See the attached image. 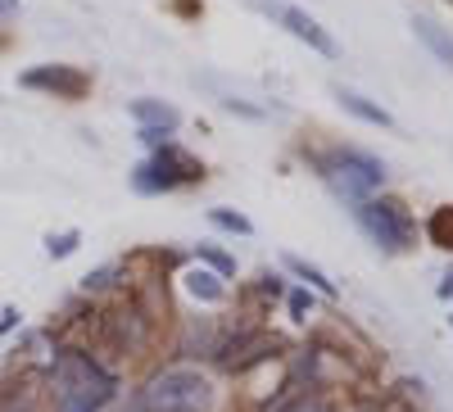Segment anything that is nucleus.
Here are the masks:
<instances>
[{
    "label": "nucleus",
    "mask_w": 453,
    "mask_h": 412,
    "mask_svg": "<svg viewBox=\"0 0 453 412\" xmlns=\"http://www.w3.org/2000/svg\"><path fill=\"white\" fill-rule=\"evenodd\" d=\"M46 381H50L55 412H104L113 399H119V390H123V381L113 377L96 354H87L78 345L55 349Z\"/></svg>",
    "instance_id": "1"
},
{
    "label": "nucleus",
    "mask_w": 453,
    "mask_h": 412,
    "mask_svg": "<svg viewBox=\"0 0 453 412\" xmlns=\"http://www.w3.org/2000/svg\"><path fill=\"white\" fill-rule=\"evenodd\" d=\"M132 399L141 412H213L218 390L200 367L173 362V367H159Z\"/></svg>",
    "instance_id": "2"
},
{
    "label": "nucleus",
    "mask_w": 453,
    "mask_h": 412,
    "mask_svg": "<svg viewBox=\"0 0 453 412\" xmlns=\"http://www.w3.org/2000/svg\"><path fill=\"white\" fill-rule=\"evenodd\" d=\"M313 168H318V177H322L345 204H358V200L376 195V191L386 186V177H390L381 159L367 155V149H354V145L322 149V155H313Z\"/></svg>",
    "instance_id": "3"
},
{
    "label": "nucleus",
    "mask_w": 453,
    "mask_h": 412,
    "mask_svg": "<svg viewBox=\"0 0 453 412\" xmlns=\"http://www.w3.org/2000/svg\"><path fill=\"white\" fill-rule=\"evenodd\" d=\"M354 222L358 232L381 249V254H408L418 245V217L412 209L395 195H367L354 204Z\"/></svg>",
    "instance_id": "4"
},
{
    "label": "nucleus",
    "mask_w": 453,
    "mask_h": 412,
    "mask_svg": "<svg viewBox=\"0 0 453 412\" xmlns=\"http://www.w3.org/2000/svg\"><path fill=\"white\" fill-rule=\"evenodd\" d=\"M196 181H204V164L191 149H181L177 141L155 145V155L132 168V191L136 195H168L177 186H196Z\"/></svg>",
    "instance_id": "5"
},
{
    "label": "nucleus",
    "mask_w": 453,
    "mask_h": 412,
    "mask_svg": "<svg viewBox=\"0 0 453 412\" xmlns=\"http://www.w3.org/2000/svg\"><path fill=\"white\" fill-rule=\"evenodd\" d=\"M277 349H281V340H277L273 331L241 326L236 335H226V340H218V349H213V362H218L222 371H232V377H245L250 367L268 362Z\"/></svg>",
    "instance_id": "6"
},
{
    "label": "nucleus",
    "mask_w": 453,
    "mask_h": 412,
    "mask_svg": "<svg viewBox=\"0 0 453 412\" xmlns=\"http://www.w3.org/2000/svg\"><path fill=\"white\" fill-rule=\"evenodd\" d=\"M250 5L258 10V14H268L273 23H281L295 42H304L309 50H318V55H326V59H335L340 55V46H335V36L313 19V14H304V10H295V5H281V0H250Z\"/></svg>",
    "instance_id": "7"
},
{
    "label": "nucleus",
    "mask_w": 453,
    "mask_h": 412,
    "mask_svg": "<svg viewBox=\"0 0 453 412\" xmlns=\"http://www.w3.org/2000/svg\"><path fill=\"white\" fill-rule=\"evenodd\" d=\"M19 87L46 91L55 100H82L91 91V72H82L78 64H36V68L19 72Z\"/></svg>",
    "instance_id": "8"
},
{
    "label": "nucleus",
    "mask_w": 453,
    "mask_h": 412,
    "mask_svg": "<svg viewBox=\"0 0 453 412\" xmlns=\"http://www.w3.org/2000/svg\"><path fill=\"white\" fill-rule=\"evenodd\" d=\"M218 326H213V317H191L186 322V335L177 340V358H213V349H218Z\"/></svg>",
    "instance_id": "9"
},
{
    "label": "nucleus",
    "mask_w": 453,
    "mask_h": 412,
    "mask_svg": "<svg viewBox=\"0 0 453 412\" xmlns=\"http://www.w3.org/2000/svg\"><path fill=\"white\" fill-rule=\"evenodd\" d=\"M331 95L340 100V109H345V114H354V118H363V123H372V127H395V114H390V109L372 104L367 95H358V91H349V87H335Z\"/></svg>",
    "instance_id": "10"
},
{
    "label": "nucleus",
    "mask_w": 453,
    "mask_h": 412,
    "mask_svg": "<svg viewBox=\"0 0 453 412\" xmlns=\"http://www.w3.org/2000/svg\"><path fill=\"white\" fill-rule=\"evenodd\" d=\"M181 286H186V294H191V299H200V304H218V299H226V281L213 268H204V263L186 268L181 272Z\"/></svg>",
    "instance_id": "11"
},
{
    "label": "nucleus",
    "mask_w": 453,
    "mask_h": 412,
    "mask_svg": "<svg viewBox=\"0 0 453 412\" xmlns=\"http://www.w3.org/2000/svg\"><path fill=\"white\" fill-rule=\"evenodd\" d=\"M412 32H418V42L444 64V68H453V32H444L435 19H426V14H418L412 19Z\"/></svg>",
    "instance_id": "12"
},
{
    "label": "nucleus",
    "mask_w": 453,
    "mask_h": 412,
    "mask_svg": "<svg viewBox=\"0 0 453 412\" xmlns=\"http://www.w3.org/2000/svg\"><path fill=\"white\" fill-rule=\"evenodd\" d=\"M281 263H286V272H290V277H299V281H304L309 290H318L322 299H340V286H335V281H331V277H326L322 268H313L309 258H299V254H286Z\"/></svg>",
    "instance_id": "13"
},
{
    "label": "nucleus",
    "mask_w": 453,
    "mask_h": 412,
    "mask_svg": "<svg viewBox=\"0 0 453 412\" xmlns=\"http://www.w3.org/2000/svg\"><path fill=\"white\" fill-rule=\"evenodd\" d=\"M127 114H132L141 127H168V132H177V123H181V114H177L173 104H164V100H132Z\"/></svg>",
    "instance_id": "14"
},
{
    "label": "nucleus",
    "mask_w": 453,
    "mask_h": 412,
    "mask_svg": "<svg viewBox=\"0 0 453 412\" xmlns=\"http://www.w3.org/2000/svg\"><path fill=\"white\" fill-rule=\"evenodd\" d=\"M422 236H426V245H435V249L453 254V204H440V209L426 217Z\"/></svg>",
    "instance_id": "15"
},
{
    "label": "nucleus",
    "mask_w": 453,
    "mask_h": 412,
    "mask_svg": "<svg viewBox=\"0 0 453 412\" xmlns=\"http://www.w3.org/2000/svg\"><path fill=\"white\" fill-rule=\"evenodd\" d=\"M196 263H204V268H213L222 281H232L236 277V254H226V249H218L213 240H200L196 245Z\"/></svg>",
    "instance_id": "16"
},
{
    "label": "nucleus",
    "mask_w": 453,
    "mask_h": 412,
    "mask_svg": "<svg viewBox=\"0 0 453 412\" xmlns=\"http://www.w3.org/2000/svg\"><path fill=\"white\" fill-rule=\"evenodd\" d=\"M209 222L218 232H232V236H250L254 232V222L245 213H236V209H209Z\"/></svg>",
    "instance_id": "17"
},
{
    "label": "nucleus",
    "mask_w": 453,
    "mask_h": 412,
    "mask_svg": "<svg viewBox=\"0 0 453 412\" xmlns=\"http://www.w3.org/2000/svg\"><path fill=\"white\" fill-rule=\"evenodd\" d=\"M119 277H123V263H104V268H96V272L82 277V290L87 294H104V290L119 286Z\"/></svg>",
    "instance_id": "18"
},
{
    "label": "nucleus",
    "mask_w": 453,
    "mask_h": 412,
    "mask_svg": "<svg viewBox=\"0 0 453 412\" xmlns=\"http://www.w3.org/2000/svg\"><path fill=\"white\" fill-rule=\"evenodd\" d=\"M78 245H82V232H78V227H68V232H59V236H55V232L46 236V254H50V258H68V254H78Z\"/></svg>",
    "instance_id": "19"
},
{
    "label": "nucleus",
    "mask_w": 453,
    "mask_h": 412,
    "mask_svg": "<svg viewBox=\"0 0 453 412\" xmlns=\"http://www.w3.org/2000/svg\"><path fill=\"white\" fill-rule=\"evenodd\" d=\"M286 309H290V322H309L313 317V290L309 286H295L286 294Z\"/></svg>",
    "instance_id": "20"
},
{
    "label": "nucleus",
    "mask_w": 453,
    "mask_h": 412,
    "mask_svg": "<svg viewBox=\"0 0 453 412\" xmlns=\"http://www.w3.org/2000/svg\"><path fill=\"white\" fill-rule=\"evenodd\" d=\"M281 290H286L281 272H258V294H268V299H277Z\"/></svg>",
    "instance_id": "21"
},
{
    "label": "nucleus",
    "mask_w": 453,
    "mask_h": 412,
    "mask_svg": "<svg viewBox=\"0 0 453 412\" xmlns=\"http://www.w3.org/2000/svg\"><path fill=\"white\" fill-rule=\"evenodd\" d=\"M19 322H23V313L10 304V309H0V340H5L10 331H19Z\"/></svg>",
    "instance_id": "22"
},
{
    "label": "nucleus",
    "mask_w": 453,
    "mask_h": 412,
    "mask_svg": "<svg viewBox=\"0 0 453 412\" xmlns=\"http://www.w3.org/2000/svg\"><path fill=\"white\" fill-rule=\"evenodd\" d=\"M136 136H141V141H145V145H164V141H168V136H173V132H168V127H141V132H136Z\"/></svg>",
    "instance_id": "23"
},
{
    "label": "nucleus",
    "mask_w": 453,
    "mask_h": 412,
    "mask_svg": "<svg viewBox=\"0 0 453 412\" xmlns=\"http://www.w3.org/2000/svg\"><path fill=\"white\" fill-rule=\"evenodd\" d=\"M435 294L444 299V304H453V263H449V272L440 277V286H435Z\"/></svg>",
    "instance_id": "24"
},
{
    "label": "nucleus",
    "mask_w": 453,
    "mask_h": 412,
    "mask_svg": "<svg viewBox=\"0 0 453 412\" xmlns=\"http://www.w3.org/2000/svg\"><path fill=\"white\" fill-rule=\"evenodd\" d=\"M295 412H335V403H326V399H304Z\"/></svg>",
    "instance_id": "25"
},
{
    "label": "nucleus",
    "mask_w": 453,
    "mask_h": 412,
    "mask_svg": "<svg viewBox=\"0 0 453 412\" xmlns=\"http://www.w3.org/2000/svg\"><path fill=\"white\" fill-rule=\"evenodd\" d=\"M14 14H19V0H0V23L14 19Z\"/></svg>",
    "instance_id": "26"
},
{
    "label": "nucleus",
    "mask_w": 453,
    "mask_h": 412,
    "mask_svg": "<svg viewBox=\"0 0 453 412\" xmlns=\"http://www.w3.org/2000/svg\"><path fill=\"white\" fill-rule=\"evenodd\" d=\"M449 331H453V313H449Z\"/></svg>",
    "instance_id": "27"
}]
</instances>
